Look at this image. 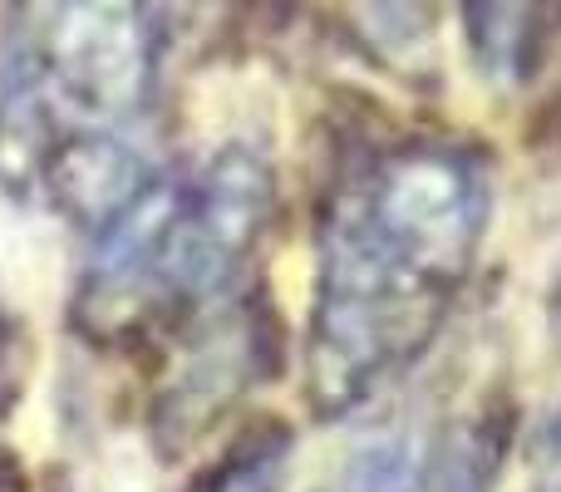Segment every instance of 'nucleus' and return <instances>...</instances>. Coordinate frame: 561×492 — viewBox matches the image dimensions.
I'll use <instances>...</instances> for the list:
<instances>
[{"label": "nucleus", "mask_w": 561, "mask_h": 492, "mask_svg": "<svg viewBox=\"0 0 561 492\" xmlns=\"http://www.w3.org/2000/svg\"><path fill=\"white\" fill-rule=\"evenodd\" d=\"M158 55L153 0H49L0 104V183H39L65 138L124 134L153 99Z\"/></svg>", "instance_id": "nucleus-3"}, {"label": "nucleus", "mask_w": 561, "mask_h": 492, "mask_svg": "<svg viewBox=\"0 0 561 492\" xmlns=\"http://www.w3.org/2000/svg\"><path fill=\"white\" fill-rule=\"evenodd\" d=\"M30 379V330L10 306H0V419L25 399Z\"/></svg>", "instance_id": "nucleus-8"}, {"label": "nucleus", "mask_w": 561, "mask_h": 492, "mask_svg": "<svg viewBox=\"0 0 561 492\" xmlns=\"http://www.w3.org/2000/svg\"><path fill=\"white\" fill-rule=\"evenodd\" d=\"M173 379L153 399V438L163 454H178L203 438L247 389L272 369L276 330L262 300H217L178 330Z\"/></svg>", "instance_id": "nucleus-4"}, {"label": "nucleus", "mask_w": 561, "mask_h": 492, "mask_svg": "<svg viewBox=\"0 0 561 492\" xmlns=\"http://www.w3.org/2000/svg\"><path fill=\"white\" fill-rule=\"evenodd\" d=\"M350 25L385 65H428L438 35V0H345Z\"/></svg>", "instance_id": "nucleus-6"}, {"label": "nucleus", "mask_w": 561, "mask_h": 492, "mask_svg": "<svg viewBox=\"0 0 561 492\" xmlns=\"http://www.w3.org/2000/svg\"><path fill=\"white\" fill-rule=\"evenodd\" d=\"M0 492H30V473L10 448H0Z\"/></svg>", "instance_id": "nucleus-9"}, {"label": "nucleus", "mask_w": 561, "mask_h": 492, "mask_svg": "<svg viewBox=\"0 0 561 492\" xmlns=\"http://www.w3.org/2000/svg\"><path fill=\"white\" fill-rule=\"evenodd\" d=\"M286 464H290V428L280 419H262L242 438H232V448L187 492H280Z\"/></svg>", "instance_id": "nucleus-7"}, {"label": "nucleus", "mask_w": 561, "mask_h": 492, "mask_svg": "<svg viewBox=\"0 0 561 492\" xmlns=\"http://www.w3.org/2000/svg\"><path fill=\"white\" fill-rule=\"evenodd\" d=\"M493 213L488 153L463 138H389L345 163L316 232L306 399L359 409L438 340Z\"/></svg>", "instance_id": "nucleus-1"}, {"label": "nucleus", "mask_w": 561, "mask_h": 492, "mask_svg": "<svg viewBox=\"0 0 561 492\" xmlns=\"http://www.w3.org/2000/svg\"><path fill=\"white\" fill-rule=\"evenodd\" d=\"M272 213L276 168L252 144L197 168H153L94 227L75 325L99 345L178 335L237 290Z\"/></svg>", "instance_id": "nucleus-2"}, {"label": "nucleus", "mask_w": 561, "mask_h": 492, "mask_svg": "<svg viewBox=\"0 0 561 492\" xmlns=\"http://www.w3.org/2000/svg\"><path fill=\"white\" fill-rule=\"evenodd\" d=\"M463 35L478 69L497 84H517L537 69L552 0H458Z\"/></svg>", "instance_id": "nucleus-5"}]
</instances>
